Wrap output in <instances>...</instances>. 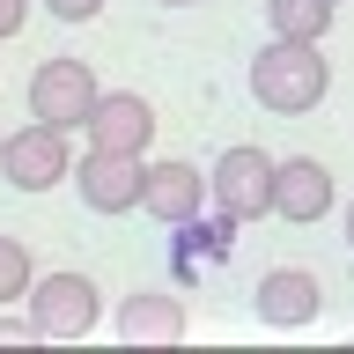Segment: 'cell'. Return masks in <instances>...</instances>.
<instances>
[{"mask_svg": "<svg viewBox=\"0 0 354 354\" xmlns=\"http://www.w3.org/2000/svg\"><path fill=\"white\" fill-rule=\"evenodd\" d=\"M162 8H199V0H162Z\"/></svg>", "mask_w": 354, "mask_h": 354, "instance_id": "cell-18", "label": "cell"}, {"mask_svg": "<svg viewBox=\"0 0 354 354\" xmlns=\"http://www.w3.org/2000/svg\"><path fill=\"white\" fill-rule=\"evenodd\" d=\"M266 22H273V37L325 44L332 22H339V0H266Z\"/></svg>", "mask_w": 354, "mask_h": 354, "instance_id": "cell-12", "label": "cell"}, {"mask_svg": "<svg viewBox=\"0 0 354 354\" xmlns=\"http://www.w3.org/2000/svg\"><path fill=\"white\" fill-rule=\"evenodd\" d=\"M22 22H30V0H0V44L22 37Z\"/></svg>", "mask_w": 354, "mask_h": 354, "instance_id": "cell-15", "label": "cell"}, {"mask_svg": "<svg viewBox=\"0 0 354 354\" xmlns=\"http://www.w3.org/2000/svg\"><path fill=\"white\" fill-rule=\"evenodd\" d=\"M74 192H82L88 214H133L140 207V185H148V155H118V148H88L74 155Z\"/></svg>", "mask_w": 354, "mask_h": 354, "instance_id": "cell-5", "label": "cell"}, {"mask_svg": "<svg viewBox=\"0 0 354 354\" xmlns=\"http://www.w3.org/2000/svg\"><path fill=\"white\" fill-rule=\"evenodd\" d=\"M111 325H118V339H133V347H140V339H185V325H192V317H185V303H177L170 288H140V295H126V303H118V317H111Z\"/></svg>", "mask_w": 354, "mask_h": 354, "instance_id": "cell-11", "label": "cell"}, {"mask_svg": "<svg viewBox=\"0 0 354 354\" xmlns=\"http://www.w3.org/2000/svg\"><path fill=\"white\" fill-rule=\"evenodd\" d=\"M66 170H74V148H66V133L44 126V118H30V126H15L0 140V177H8L15 192H52V185H66Z\"/></svg>", "mask_w": 354, "mask_h": 354, "instance_id": "cell-4", "label": "cell"}, {"mask_svg": "<svg viewBox=\"0 0 354 354\" xmlns=\"http://www.w3.org/2000/svg\"><path fill=\"white\" fill-rule=\"evenodd\" d=\"M0 339H37V325L30 317H0Z\"/></svg>", "mask_w": 354, "mask_h": 354, "instance_id": "cell-16", "label": "cell"}, {"mask_svg": "<svg viewBox=\"0 0 354 354\" xmlns=\"http://www.w3.org/2000/svg\"><path fill=\"white\" fill-rule=\"evenodd\" d=\"M273 155L251 148V140H236V148H221V162L207 170V199H214L229 221H266L273 214Z\"/></svg>", "mask_w": 354, "mask_h": 354, "instance_id": "cell-3", "label": "cell"}, {"mask_svg": "<svg viewBox=\"0 0 354 354\" xmlns=\"http://www.w3.org/2000/svg\"><path fill=\"white\" fill-rule=\"evenodd\" d=\"M96 96H104V82H96V66L88 59H44L37 74H30V118H44V126L74 133L96 111Z\"/></svg>", "mask_w": 354, "mask_h": 354, "instance_id": "cell-6", "label": "cell"}, {"mask_svg": "<svg viewBox=\"0 0 354 354\" xmlns=\"http://www.w3.org/2000/svg\"><path fill=\"white\" fill-rule=\"evenodd\" d=\"M0 140H8V133H0Z\"/></svg>", "mask_w": 354, "mask_h": 354, "instance_id": "cell-19", "label": "cell"}, {"mask_svg": "<svg viewBox=\"0 0 354 354\" xmlns=\"http://www.w3.org/2000/svg\"><path fill=\"white\" fill-rule=\"evenodd\" d=\"M332 199H339V185H332V170L317 162V155H288L281 170H273V214L281 221H325Z\"/></svg>", "mask_w": 354, "mask_h": 354, "instance_id": "cell-8", "label": "cell"}, {"mask_svg": "<svg viewBox=\"0 0 354 354\" xmlns=\"http://www.w3.org/2000/svg\"><path fill=\"white\" fill-rule=\"evenodd\" d=\"M30 281H37V266H30V243H22V236H0V310L22 303V295H30Z\"/></svg>", "mask_w": 354, "mask_h": 354, "instance_id": "cell-13", "label": "cell"}, {"mask_svg": "<svg viewBox=\"0 0 354 354\" xmlns=\"http://www.w3.org/2000/svg\"><path fill=\"white\" fill-rule=\"evenodd\" d=\"M140 207H148L162 229H177V221H192L199 207H207V170H192V162H177V155H162V162H148V185H140Z\"/></svg>", "mask_w": 354, "mask_h": 354, "instance_id": "cell-9", "label": "cell"}, {"mask_svg": "<svg viewBox=\"0 0 354 354\" xmlns=\"http://www.w3.org/2000/svg\"><path fill=\"white\" fill-rule=\"evenodd\" d=\"M332 88V59L325 44H303V37H273L251 59V96H259V111H273V118H303V111L325 104Z\"/></svg>", "mask_w": 354, "mask_h": 354, "instance_id": "cell-1", "label": "cell"}, {"mask_svg": "<svg viewBox=\"0 0 354 354\" xmlns=\"http://www.w3.org/2000/svg\"><path fill=\"white\" fill-rule=\"evenodd\" d=\"M155 104L140 96V88H104L96 96V111L82 118V133H88V148H118V155H148L155 148Z\"/></svg>", "mask_w": 354, "mask_h": 354, "instance_id": "cell-7", "label": "cell"}, {"mask_svg": "<svg viewBox=\"0 0 354 354\" xmlns=\"http://www.w3.org/2000/svg\"><path fill=\"white\" fill-rule=\"evenodd\" d=\"M30 325H37V339H88V332L104 325V288L88 281V273H44V281H30Z\"/></svg>", "mask_w": 354, "mask_h": 354, "instance_id": "cell-2", "label": "cell"}, {"mask_svg": "<svg viewBox=\"0 0 354 354\" xmlns=\"http://www.w3.org/2000/svg\"><path fill=\"white\" fill-rule=\"evenodd\" d=\"M339 229H347V251H354V199H347V221H339Z\"/></svg>", "mask_w": 354, "mask_h": 354, "instance_id": "cell-17", "label": "cell"}, {"mask_svg": "<svg viewBox=\"0 0 354 354\" xmlns=\"http://www.w3.org/2000/svg\"><path fill=\"white\" fill-rule=\"evenodd\" d=\"M44 15H59V22H96V15H104V0H44Z\"/></svg>", "mask_w": 354, "mask_h": 354, "instance_id": "cell-14", "label": "cell"}, {"mask_svg": "<svg viewBox=\"0 0 354 354\" xmlns=\"http://www.w3.org/2000/svg\"><path fill=\"white\" fill-rule=\"evenodd\" d=\"M317 310H325V288H317V273H303V266H273L259 281V317L266 325L295 332V325H310Z\"/></svg>", "mask_w": 354, "mask_h": 354, "instance_id": "cell-10", "label": "cell"}]
</instances>
